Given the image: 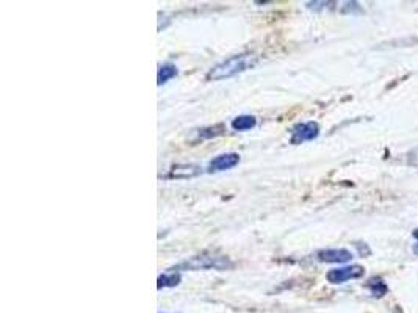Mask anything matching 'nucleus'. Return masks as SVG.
Wrapping results in <instances>:
<instances>
[{
    "instance_id": "10",
    "label": "nucleus",
    "mask_w": 418,
    "mask_h": 313,
    "mask_svg": "<svg viewBox=\"0 0 418 313\" xmlns=\"http://www.w3.org/2000/svg\"><path fill=\"white\" fill-rule=\"evenodd\" d=\"M180 282V276L176 272H171V274H162L159 277V284L157 287L159 288H164V287H176Z\"/></svg>"
},
{
    "instance_id": "9",
    "label": "nucleus",
    "mask_w": 418,
    "mask_h": 313,
    "mask_svg": "<svg viewBox=\"0 0 418 313\" xmlns=\"http://www.w3.org/2000/svg\"><path fill=\"white\" fill-rule=\"evenodd\" d=\"M367 287L370 288V292L373 293L376 297H382L385 293L389 292V287L385 285V282L381 277H372L368 280Z\"/></svg>"
},
{
    "instance_id": "6",
    "label": "nucleus",
    "mask_w": 418,
    "mask_h": 313,
    "mask_svg": "<svg viewBox=\"0 0 418 313\" xmlns=\"http://www.w3.org/2000/svg\"><path fill=\"white\" fill-rule=\"evenodd\" d=\"M240 163V155L235 154V152H229V154H223V155H218L216 159H213L209 164V171L210 172H218V171H227V169H232L234 166Z\"/></svg>"
},
{
    "instance_id": "13",
    "label": "nucleus",
    "mask_w": 418,
    "mask_h": 313,
    "mask_svg": "<svg viewBox=\"0 0 418 313\" xmlns=\"http://www.w3.org/2000/svg\"><path fill=\"white\" fill-rule=\"evenodd\" d=\"M414 254H417V255H418V241L415 243V246H414Z\"/></svg>"
},
{
    "instance_id": "1",
    "label": "nucleus",
    "mask_w": 418,
    "mask_h": 313,
    "mask_svg": "<svg viewBox=\"0 0 418 313\" xmlns=\"http://www.w3.org/2000/svg\"><path fill=\"white\" fill-rule=\"evenodd\" d=\"M258 57L256 53H240V55H234V57L224 60L219 65L213 66L209 74H207V80L209 82H218V80H224V78H231L234 75H239L244 70H248L251 68H254L257 65Z\"/></svg>"
},
{
    "instance_id": "8",
    "label": "nucleus",
    "mask_w": 418,
    "mask_h": 313,
    "mask_svg": "<svg viewBox=\"0 0 418 313\" xmlns=\"http://www.w3.org/2000/svg\"><path fill=\"white\" fill-rule=\"evenodd\" d=\"M177 75V68L174 65H163L159 68V73H157V83L160 86L168 83L171 78H174Z\"/></svg>"
},
{
    "instance_id": "11",
    "label": "nucleus",
    "mask_w": 418,
    "mask_h": 313,
    "mask_svg": "<svg viewBox=\"0 0 418 313\" xmlns=\"http://www.w3.org/2000/svg\"><path fill=\"white\" fill-rule=\"evenodd\" d=\"M221 133H223V127H221V125H215V127H207V129L199 130V137L204 139H209V138H215L221 135Z\"/></svg>"
},
{
    "instance_id": "12",
    "label": "nucleus",
    "mask_w": 418,
    "mask_h": 313,
    "mask_svg": "<svg viewBox=\"0 0 418 313\" xmlns=\"http://www.w3.org/2000/svg\"><path fill=\"white\" fill-rule=\"evenodd\" d=\"M407 164L409 166H417L418 168V146L411 149L407 152Z\"/></svg>"
},
{
    "instance_id": "3",
    "label": "nucleus",
    "mask_w": 418,
    "mask_h": 313,
    "mask_svg": "<svg viewBox=\"0 0 418 313\" xmlns=\"http://www.w3.org/2000/svg\"><path fill=\"white\" fill-rule=\"evenodd\" d=\"M320 135V125L317 122H303V124H296L293 129H291V138L290 143L291 144H303L305 141H312Z\"/></svg>"
},
{
    "instance_id": "7",
    "label": "nucleus",
    "mask_w": 418,
    "mask_h": 313,
    "mask_svg": "<svg viewBox=\"0 0 418 313\" xmlns=\"http://www.w3.org/2000/svg\"><path fill=\"white\" fill-rule=\"evenodd\" d=\"M256 124H257V120L254 116L241 115V116H236L232 121V129L236 132H246V130L254 129Z\"/></svg>"
},
{
    "instance_id": "2",
    "label": "nucleus",
    "mask_w": 418,
    "mask_h": 313,
    "mask_svg": "<svg viewBox=\"0 0 418 313\" xmlns=\"http://www.w3.org/2000/svg\"><path fill=\"white\" fill-rule=\"evenodd\" d=\"M232 268V262L224 255H213V254H202L198 257H193L192 260L185 263H180L179 266L172 270H190V271H199V270H219L224 271Z\"/></svg>"
},
{
    "instance_id": "5",
    "label": "nucleus",
    "mask_w": 418,
    "mask_h": 313,
    "mask_svg": "<svg viewBox=\"0 0 418 313\" xmlns=\"http://www.w3.org/2000/svg\"><path fill=\"white\" fill-rule=\"evenodd\" d=\"M317 258L325 263H348L352 260V254L348 249H323Z\"/></svg>"
},
{
    "instance_id": "14",
    "label": "nucleus",
    "mask_w": 418,
    "mask_h": 313,
    "mask_svg": "<svg viewBox=\"0 0 418 313\" xmlns=\"http://www.w3.org/2000/svg\"><path fill=\"white\" fill-rule=\"evenodd\" d=\"M412 235H414V238H417V241H418V229H415V230L412 232Z\"/></svg>"
},
{
    "instance_id": "4",
    "label": "nucleus",
    "mask_w": 418,
    "mask_h": 313,
    "mask_svg": "<svg viewBox=\"0 0 418 313\" xmlns=\"http://www.w3.org/2000/svg\"><path fill=\"white\" fill-rule=\"evenodd\" d=\"M365 270L362 268L359 265H354V266H343V268H334L330 270L326 274V279L330 284H345L346 280H351V279H359L364 276Z\"/></svg>"
}]
</instances>
